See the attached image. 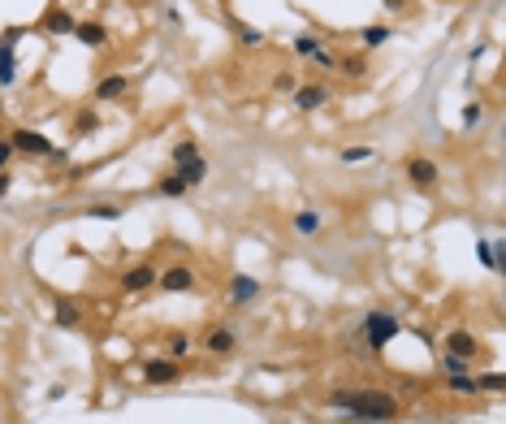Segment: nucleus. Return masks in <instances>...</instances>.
<instances>
[{"mask_svg": "<svg viewBox=\"0 0 506 424\" xmlns=\"http://www.w3.org/2000/svg\"><path fill=\"white\" fill-rule=\"evenodd\" d=\"M329 407L347 412L359 424H389V420H398V398L385 394V389H333Z\"/></svg>", "mask_w": 506, "mask_h": 424, "instance_id": "nucleus-1", "label": "nucleus"}, {"mask_svg": "<svg viewBox=\"0 0 506 424\" xmlns=\"http://www.w3.org/2000/svg\"><path fill=\"white\" fill-rule=\"evenodd\" d=\"M398 329H402V325L389 316V312H368V316H364V329H359V334H364V342H368L372 351H381V347H389V342L398 338Z\"/></svg>", "mask_w": 506, "mask_h": 424, "instance_id": "nucleus-2", "label": "nucleus"}, {"mask_svg": "<svg viewBox=\"0 0 506 424\" xmlns=\"http://www.w3.org/2000/svg\"><path fill=\"white\" fill-rule=\"evenodd\" d=\"M9 148L13 152H26V156H48V152H52V143H48L43 135H39V130H13V135H9Z\"/></svg>", "mask_w": 506, "mask_h": 424, "instance_id": "nucleus-3", "label": "nucleus"}, {"mask_svg": "<svg viewBox=\"0 0 506 424\" xmlns=\"http://www.w3.org/2000/svg\"><path fill=\"white\" fill-rule=\"evenodd\" d=\"M156 286L165 290V295H186V290H195V273L186 264L165 269V273H156Z\"/></svg>", "mask_w": 506, "mask_h": 424, "instance_id": "nucleus-4", "label": "nucleus"}, {"mask_svg": "<svg viewBox=\"0 0 506 424\" xmlns=\"http://www.w3.org/2000/svg\"><path fill=\"white\" fill-rule=\"evenodd\" d=\"M446 351L459 355V360H476V355H480V338L467 334V329H450L446 334Z\"/></svg>", "mask_w": 506, "mask_h": 424, "instance_id": "nucleus-5", "label": "nucleus"}, {"mask_svg": "<svg viewBox=\"0 0 506 424\" xmlns=\"http://www.w3.org/2000/svg\"><path fill=\"white\" fill-rule=\"evenodd\" d=\"M148 286H156V269L152 264H135V269L121 273V290H126V295H143Z\"/></svg>", "mask_w": 506, "mask_h": 424, "instance_id": "nucleus-6", "label": "nucleus"}, {"mask_svg": "<svg viewBox=\"0 0 506 424\" xmlns=\"http://www.w3.org/2000/svg\"><path fill=\"white\" fill-rule=\"evenodd\" d=\"M13 44H18V30H5L0 39V87H9L18 78V61H13Z\"/></svg>", "mask_w": 506, "mask_h": 424, "instance_id": "nucleus-7", "label": "nucleus"}, {"mask_svg": "<svg viewBox=\"0 0 506 424\" xmlns=\"http://www.w3.org/2000/svg\"><path fill=\"white\" fill-rule=\"evenodd\" d=\"M407 177H411L416 186H433L437 177H442V169H437L429 156H411V160H407Z\"/></svg>", "mask_w": 506, "mask_h": 424, "instance_id": "nucleus-8", "label": "nucleus"}, {"mask_svg": "<svg viewBox=\"0 0 506 424\" xmlns=\"http://www.w3.org/2000/svg\"><path fill=\"white\" fill-rule=\"evenodd\" d=\"M143 377H148V385H173L177 381V364L173 360H148L143 364Z\"/></svg>", "mask_w": 506, "mask_h": 424, "instance_id": "nucleus-9", "label": "nucleus"}, {"mask_svg": "<svg viewBox=\"0 0 506 424\" xmlns=\"http://www.w3.org/2000/svg\"><path fill=\"white\" fill-rule=\"evenodd\" d=\"M320 104H329V87H316V83H307V87H295V108L303 113H312Z\"/></svg>", "mask_w": 506, "mask_h": 424, "instance_id": "nucleus-10", "label": "nucleus"}, {"mask_svg": "<svg viewBox=\"0 0 506 424\" xmlns=\"http://www.w3.org/2000/svg\"><path fill=\"white\" fill-rule=\"evenodd\" d=\"M260 295V282H255V277H247V273H238L234 277V282H230V299L234 303H251Z\"/></svg>", "mask_w": 506, "mask_h": 424, "instance_id": "nucleus-11", "label": "nucleus"}, {"mask_svg": "<svg viewBox=\"0 0 506 424\" xmlns=\"http://www.w3.org/2000/svg\"><path fill=\"white\" fill-rule=\"evenodd\" d=\"M74 18H70V9H52V13H48V18H43V30H48V35H74Z\"/></svg>", "mask_w": 506, "mask_h": 424, "instance_id": "nucleus-12", "label": "nucleus"}, {"mask_svg": "<svg viewBox=\"0 0 506 424\" xmlns=\"http://www.w3.org/2000/svg\"><path fill=\"white\" fill-rule=\"evenodd\" d=\"M130 91V74H113V78H104L100 87H95V100H117V95H126Z\"/></svg>", "mask_w": 506, "mask_h": 424, "instance_id": "nucleus-13", "label": "nucleus"}, {"mask_svg": "<svg viewBox=\"0 0 506 424\" xmlns=\"http://www.w3.org/2000/svg\"><path fill=\"white\" fill-rule=\"evenodd\" d=\"M173 173H177V177H182V182H186V186H200V182H204V177H208V160H204V156H195V160H186V165H177Z\"/></svg>", "mask_w": 506, "mask_h": 424, "instance_id": "nucleus-14", "label": "nucleus"}, {"mask_svg": "<svg viewBox=\"0 0 506 424\" xmlns=\"http://www.w3.org/2000/svg\"><path fill=\"white\" fill-rule=\"evenodd\" d=\"M74 39H78V44H87V48H100V44L108 39V30H104V26H95V22H78V26H74Z\"/></svg>", "mask_w": 506, "mask_h": 424, "instance_id": "nucleus-15", "label": "nucleus"}, {"mask_svg": "<svg viewBox=\"0 0 506 424\" xmlns=\"http://www.w3.org/2000/svg\"><path fill=\"white\" fill-rule=\"evenodd\" d=\"M208 351H212V355H230V351H234V334H230V329L208 334Z\"/></svg>", "mask_w": 506, "mask_h": 424, "instance_id": "nucleus-16", "label": "nucleus"}, {"mask_svg": "<svg viewBox=\"0 0 506 424\" xmlns=\"http://www.w3.org/2000/svg\"><path fill=\"white\" fill-rule=\"evenodd\" d=\"M52 320H57V325H65V329H74V325L83 320V312H78V307H74L70 299H61V303H57V316H52Z\"/></svg>", "mask_w": 506, "mask_h": 424, "instance_id": "nucleus-17", "label": "nucleus"}, {"mask_svg": "<svg viewBox=\"0 0 506 424\" xmlns=\"http://www.w3.org/2000/svg\"><path fill=\"white\" fill-rule=\"evenodd\" d=\"M385 39H389V26H381V22H377V26H364V30H359V44H364V48H381Z\"/></svg>", "mask_w": 506, "mask_h": 424, "instance_id": "nucleus-18", "label": "nucleus"}, {"mask_svg": "<svg viewBox=\"0 0 506 424\" xmlns=\"http://www.w3.org/2000/svg\"><path fill=\"white\" fill-rule=\"evenodd\" d=\"M195 156H200V143H195V139L173 143V169H177V165H186V160H195Z\"/></svg>", "mask_w": 506, "mask_h": 424, "instance_id": "nucleus-19", "label": "nucleus"}, {"mask_svg": "<svg viewBox=\"0 0 506 424\" xmlns=\"http://www.w3.org/2000/svg\"><path fill=\"white\" fill-rule=\"evenodd\" d=\"M83 217H91V221H121V208L117 204H91Z\"/></svg>", "mask_w": 506, "mask_h": 424, "instance_id": "nucleus-20", "label": "nucleus"}, {"mask_svg": "<svg viewBox=\"0 0 506 424\" xmlns=\"http://www.w3.org/2000/svg\"><path fill=\"white\" fill-rule=\"evenodd\" d=\"M160 195H165V200H177V195H186L191 186L182 182V177H177V173H169V177H160V186H156Z\"/></svg>", "mask_w": 506, "mask_h": 424, "instance_id": "nucleus-21", "label": "nucleus"}, {"mask_svg": "<svg viewBox=\"0 0 506 424\" xmlns=\"http://www.w3.org/2000/svg\"><path fill=\"white\" fill-rule=\"evenodd\" d=\"M471 364H476V360H459V355H442V372H446V377H459V372H467Z\"/></svg>", "mask_w": 506, "mask_h": 424, "instance_id": "nucleus-22", "label": "nucleus"}, {"mask_svg": "<svg viewBox=\"0 0 506 424\" xmlns=\"http://www.w3.org/2000/svg\"><path fill=\"white\" fill-rule=\"evenodd\" d=\"M234 35H238V44H247V48H260V44H264V35H260L255 26H247V22H234Z\"/></svg>", "mask_w": 506, "mask_h": 424, "instance_id": "nucleus-23", "label": "nucleus"}, {"mask_svg": "<svg viewBox=\"0 0 506 424\" xmlns=\"http://www.w3.org/2000/svg\"><path fill=\"white\" fill-rule=\"evenodd\" d=\"M295 230L299 234H316L320 230V217H316V212H295Z\"/></svg>", "mask_w": 506, "mask_h": 424, "instance_id": "nucleus-24", "label": "nucleus"}, {"mask_svg": "<svg viewBox=\"0 0 506 424\" xmlns=\"http://www.w3.org/2000/svg\"><path fill=\"white\" fill-rule=\"evenodd\" d=\"M95 126H100V117H95V108H83V113L74 117V130H78V135H91Z\"/></svg>", "mask_w": 506, "mask_h": 424, "instance_id": "nucleus-25", "label": "nucleus"}, {"mask_svg": "<svg viewBox=\"0 0 506 424\" xmlns=\"http://www.w3.org/2000/svg\"><path fill=\"white\" fill-rule=\"evenodd\" d=\"M502 385H506L502 372H485V377H476V389H489V394H498Z\"/></svg>", "mask_w": 506, "mask_h": 424, "instance_id": "nucleus-26", "label": "nucleus"}, {"mask_svg": "<svg viewBox=\"0 0 506 424\" xmlns=\"http://www.w3.org/2000/svg\"><path fill=\"white\" fill-rule=\"evenodd\" d=\"M480 122H485V104H480V100H471V104L463 108V126L471 130V126H480Z\"/></svg>", "mask_w": 506, "mask_h": 424, "instance_id": "nucleus-27", "label": "nucleus"}, {"mask_svg": "<svg viewBox=\"0 0 506 424\" xmlns=\"http://www.w3.org/2000/svg\"><path fill=\"white\" fill-rule=\"evenodd\" d=\"M450 389H454V394H476V377L459 372V377H450Z\"/></svg>", "mask_w": 506, "mask_h": 424, "instance_id": "nucleus-28", "label": "nucleus"}, {"mask_svg": "<svg viewBox=\"0 0 506 424\" xmlns=\"http://www.w3.org/2000/svg\"><path fill=\"white\" fill-rule=\"evenodd\" d=\"M316 48H320V39H316V35H299V39H295V52H299V57H312Z\"/></svg>", "mask_w": 506, "mask_h": 424, "instance_id": "nucleus-29", "label": "nucleus"}, {"mask_svg": "<svg viewBox=\"0 0 506 424\" xmlns=\"http://www.w3.org/2000/svg\"><path fill=\"white\" fill-rule=\"evenodd\" d=\"M342 160H347V165H359V160H372V148H342Z\"/></svg>", "mask_w": 506, "mask_h": 424, "instance_id": "nucleus-30", "label": "nucleus"}, {"mask_svg": "<svg viewBox=\"0 0 506 424\" xmlns=\"http://www.w3.org/2000/svg\"><path fill=\"white\" fill-rule=\"evenodd\" d=\"M169 355H173V360H182V355H191V342H186L182 334H177V338L169 342Z\"/></svg>", "mask_w": 506, "mask_h": 424, "instance_id": "nucleus-31", "label": "nucleus"}, {"mask_svg": "<svg viewBox=\"0 0 506 424\" xmlns=\"http://www.w3.org/2000/svg\"><path fill=\"white\" fill-rule=\"evenodd\" d=\"M480 260H485V269H498V251H494V242H480Z\"/></svg>", "mask_w": 506, "mask_h": 424, "instance_id": "nucleus-32", "label": "nucleus"}, {"mask_svg": "<svg viewBox=\"0 0 506 424\" xmlns=\"http://www.w3.org/2000/svg\"><path fill=\"white\" fill-rule=\"evenodd\" d=\"M312 61L320 65V70H333V65H338V61H333V52H324V48H316V52H312Z\"/></svg>", "mask_w": 506, "mask_h": 424, "instance_id": "nucleus-33", "label": "nucleus"}, {"mask_svg": "<svg viewBox=\"0 0 506 424\" xmlns=\"http://www.w3.org/2000/svg\"><path fill=\"white\" fill-rule=\"evenodd\" d=\"M347 74H364V61H359V57H347Z\"/></svg>", "mask_w": 506, "mask_h": 424, "instance_id": "nucleus-34", "label": "nucleus"}, {"mask_svg": "<svg viewBox=\"0 0 506 424\" xmlns=\"http://www.w3.org/2000/svg\"><path fill=\"white\" fill-rule=\"evenodd\" d=\"M9 160H13V148H9V143H0V169H5Z\"/></svg>", "mask_w": 506, "mask_h": 424, "instance_id": "nucleus-35", "label": "nucleus"}, {"mask_svg": "<svg viewBox=\"0 0 506 424\" xmlns=\"http://www.w3.org/2000/svg\"><path fill=\"white\" fill-rule=\"evenodd\" d=\"M5 191H9V173H5V169H0V195H5Z\"/></svg>", "mask_w": 506, "mask_h": 424, "instance_id": "nucleus-36", "label": "nucleus"}, {"mask_svg": "<svg viewBox=\"0 0 506 424\" xmlns=\"http://www.w3.org/2000/svg\"><path fill=\"white\" fill-rule=\"evenodd\" d=\"M385 9H407V0H385Z\"/></svg>", "mask_w": 506, "mask_h": 424, "instance_id": "nucleus-37", "label": "nucleus"}]
</instances>
